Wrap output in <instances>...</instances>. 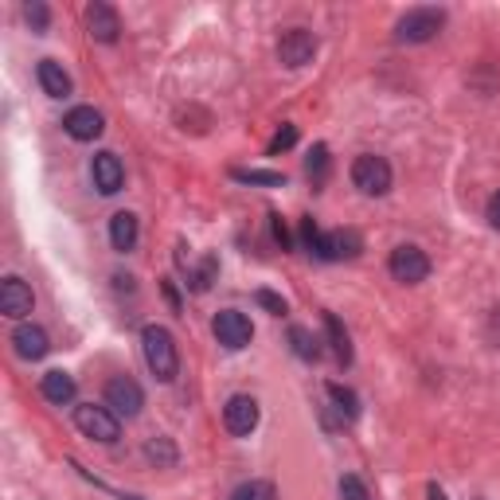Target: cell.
I'll use <instances>...</instances> for the list:
<instances>
[{
  "label": "cell",
  "instance_id": "obj_1",
  "mask_svg": "<svg viewBox=\"0 0 500 500\" xmlns=\"http://www.w3.org/2000/svg\"><path fill=\"white\" fill-rule=\"evenodd\" d=\"M141 348H145L149 372H153L160 383H173L176 372H181V356H176L173 333L160 328V325H145V333H141Z\"/></svg>",
  "mask_w": 500,
  "mask_h": 500
},
{
  "label": "cell",
  "instance_id": "obj_2",
  "mask_svg": "<svg viewBox=\"0 0 500 500\" xmlns=\"http://www.w3.org/2000/svg\"><path fill=\"white\" fill-rule=\"evenodd\" d=\"M74 427H79L87 438L94 442H118L121 438V422L118 414L110 407H94V403H82V407H74Z\"/></svg>",
  "mask_w": 500,
  "mask_h": 500
},
{
  "label": "cell",
  "instance_id": "obj_3",
  "mask_svg": "<svg viewBox=\"0 0 500 500\" xmlns=\"http://www.w3.org/2000/svg\"><path fill=\"white\" fill-rule=\"evenodd\" d=\"M442 24H446V12H442V8H411V12L395 24V35H399L403 43H427L442 32Z\"/></svg>",
  "mask_w": 500,
  "mask_h": 500
},
{
  "label": "cell",
  "instance_id": "obj_4",
  "mask_svg": "<svg viewBox=\"0 0 500 500\" xmlns=\"http://www.w3.org/2000/svg\"><path fill=\"white\" fill-rule=\"evenodd\" d=\"M352 184L364 196H387L391 192V165L375 153H364L352 160Z\"/></svg>",
  "mask_w": 500,
  "mask_h": 500
},
{
  "label": "cell",
  "instance_id": "obj_5",
  "mask_svg": "<svg viewBox=\"0 0 500 500\" xmlns=\"http://www.w3.org/2000/svg\"><path fill=\"white\" fill-rule=\"evenodd\" d=\"M317 55V35L305 32V27H289V32H281L278 40V59L286 63V67H305V63H313Z\"/></svg>",
  "mask_w": 500,
  "mask_h": 500
},
{
  "label": "cell",
  "instance_id": "obj_6",
  "mask_svg": "<svg viewBox=\"0 0 500 500\" xmlns=\"http://www.w3.org/2000/svg\"><path fill=\"white\" fill-rule=\"evenodd\" d=\"M387 270H391L395 281H407V286H414V281H422L430 273V258L419 247H395L391 258H387Z\"/></svg>",
  "mask_w": 500,
  "mask_h": 500
},
{
  "label": "cell",
  "instance_id": "obj_7",
  "mask_svg": "<svg viewBox=\"0 0 500 500\" xmlns=\"http://www.w3.org/2000/svg\"><path fill=\"white\" fill-rule=\"evenodd\" d=\"M215 336H219V344L223 348H231V352H239V348H247L250 344V336H254V328H250V320L239 313V309H223V313H215Z\"/></svg>",
  "mask_w": 500,
  "mask_h": 500
},
{
  "label": "cell",
  "instance_id": "obj_8",
  "mask_svg": "<svg viewBox=\"0 0 500 500\" xmlns=\"http://www.w3.org/2000/svg\"><path fill=\"white\" fill-rule=\"evenodd\" d=\"M106 407L114 414H126V419H134L145 407V395H141V387L129 380V375H118V380L106 383Z\"/></svg>",
  "mask_w": 500,
  "mask_h": 500
},
{
  "label": "cell",
  "instance_id": "obj_9",
  "mask_svg": "<svg viewBox=\"0 0 500 500\" xmlns=\"http://www.w3.org/2000/svg\"><path fill=\"white\" fill-rule=\"evenodd\" d=\"M32 305H35V297H32V289H27V281L8 273V278L0 281V313L12 317V320H24L32 313Z\"/></svg>",
  "mask_w": 500,
  "mask_h": 500
},
{
  "label": "cell",
  "instance_id": "obj_10",
  "mask_svg": "<svg viewBox=\"0 0 500 500\" xmlns=\"http://www.w3.org/2000/svg\"><path fill=\"white\" fill-rule=\"evenodd\" d=\"M223 422H227V430L235 438H247V434L258 427V403H254L250 395H231L227 407H223Z\"/></svg>",
  "mask_w": 500,
  "mask_h": 500
},
{
  "label": "cell",
  "instance_id": "obj_11",
  "mask_svg": "<svg viewBox=\"0 0 500 500\" xmlns=\"http://www.w3.org/2000/svg\"><path fill=\"white\" fill-rule=\"evenodd\" d=\"M87 27H90V35H94L98 43H114L118 35H121V16H118V8L106 4V0H94V4L87 8Z\"/></svg>",
  "mask_w": 500,
  "mask_h": 500
},
{
  "label": "cell",
  "instance_id": "obj_12",
  "mask_svg": "<svg viewBox=\"0 0 500 500\" xmlns=\"http://www.w3.org/2000/svg\"><path fill=\"white\" fill-rule=\"evenodd\" d=\"M90 173H94V188H98L102 196H114V192H121V184H126V168H121V160L114 153L94 157Z\"/></svg>",
  "mask_w": 500,
  "mask_h": 500
},
{
  "label": "cell",
  "instance_id": "obj_13",
  "mask_svg": "<svg viewBox=\"0 0 500 500\" xmlns=\"http://www.w3.org/2000/svg\"><path fill=\"white\" fill-rule=\"evenodd\" d=\"M63 129L74 137V141H94L102 137V129H106V121L94 106H74L67 118H63Z\"/></svg>",
  "mask_w": 500,
  "mask_h": 500
},
{
  "label": "cell",
  "instance_id": "obj_14",
  "mask_svg": "<svg viewBox=\"0 0 500 500\" xmlns=\"http://www.w3.org/2000/svg\"><path fill=\"white\" fill-rule=\"evenodd\" d=\"M12 344H16V356H20V360H43L47 348H51L40 325H20L12 333Z\"/></svg>",
  "mask_w": 500,
  "mask_h": 500
},
{
  "label": "cell",
  "instance_id": "obj_15",
  "mask_svg": "<svg viewBox=\"0 0 500 500\" xmlns=\"http://www.w3.org/2000/svg\"><path fill=\"white\" fill-rule=\"evenodd\" d=\"M35 79H40V87H43L47 98H67V94H71V74L63 71L55 59H40Z\"/></svg>",
  "mask_w": 500,
  "mask_h": 500
},
{
  "label": "cell",
  "instance_id": "obj_16",
  "mask_svg": "<svg viewBox=\"0 0 500 500\" xmlns=\"http://www.w3.org/2000/svg\"><path fill=\"white\" fill-rule=\"evenodd\" d=\"M360 250H364V242H360V235L356 231H333V235H325V250H320V258L341 262V258H356Z\"/></svg>",
  "mask_w": 500,
  "mask_h": 500
},
{
  "label": "cell",
  "instance_id": "obj_17",
  "mask_svg": "<svg viewBox=\"0 0 500 500\" xmlns=\"http://www.w3.org/2000/svg\"><path fill=\"white\" fill-rule=\"evenodd\" d=\"M110 242H114V250H134L137 247V215L134 212H118L114 219H110Z\"/></svg>",
  "mask_w": 500,
  "mask_h": 500
},
{
  "label": "cell",
  "instance_id": "obj_18",
  "mask_svg": "<svg viewBox=\"0 0 500 500\" xmlns=\"http://www.w3.org/2000/svg\"><path fill=\"white\" fill-rule=\"evenodd\" d=\"M43 399L55 403V407H63V403L74 399V380L67 372H47L43 375Z\"/></svg>",
  "mask_w": 500,
  "mask_h": 500
},
{
  "label": "cell",
  "instance_id": "obj_19",
  "mask_svg": "<svg viewBox=\"0 0 500 500\" xmlns=\"http://www.w3.org/2000/svg\"><path fill=\"white\" fill-rule=\"evenodd\" d=\"M325 328H328V344H333V356L336 364H352V344H348V333L341 328V320H336L333 313H325Z\"/></svg>",
  "mask_w": 500,
  "mask_h": 500
},
{
  "label": "cell",
  "instance_id": "obj_20",
  "mask_svg": "<svg viewBox=\"0 0 500 500\" xmlns=\"http://www.w3.org/2000/svg\"><path fill=\"white\" fill-rule=\"evenodd\" d=\"M325 391H328V399H333V407H336V414H341L344 422H352L356 414H360V399H356V391H348V387H341V383H328Z\"/></svg>",
  "mask_w": 500,
  "mask_h": 500
},
{
  "label": "cell",
  "instance_id": "obj_21",
  "mask_svg": "<svg viewBox=\"0 0 500 500\" xmlns=\"http://www.w3.org/2000/svg\"><path fill=\"white\" fill-rule=\"evenodd\" d=\"M289 344H294L297 360H320V341L309 333V328H301V325L289 328Z\"/></svg>",
  "mask_w": 500,
  "mask_h": 500
},
{
  "label": "cell",
  "instance_id": "obj_22",
  "mask_svg": "<svg viewBox=\"0 0 500 500\" xmlns=\"http://www.w3.org/2000/svg\"><path fill=\"white\" fill-rule=\"evenodd\" d=\"M328 168H333V160H328V149L325 145H313V153L305 157V173L313 184H325L328 181Z\"/></svg>",
  "mask_w": 500,
  "mask_h": 500
},
{
  "label": "cell",
  "instance_id": "obj_23",
  "mask_svg": "<svg viewBox=\"0 0 500 500\" xmlns=\"http://www.w3.org/2000/svg\"><path fill=\"white\" fill-rule=\"evenodd\" d=\"M235 181H242V184H266V188H281L286 184V176L281 173H262V168H235Z\"/></svg>",
  "mask_w": 500,
  "mask_h": 500
},
{
  "label": "cell",
  "instance_id": "obj_24",
  "mask_svg": "<svg viewBox=\"0 0 500 500\" xmlns=\"http://www.w3.org/2000/svg\"><path fill=\"white\" fill-rule=\"evenodd\" d=\"M231 500H273V485L270 481H247L231 493Z\"/></svg>",
  "mask_w": 500,
  "mask_h": 500
},
{
  "label": "cell",
  "instance_id": "obj_25",
  "mask_svg": "<svg viewBox=\"0 0 500 500\" xmlns=\"http://www.w3.org/2000/svg\"><path fill=\"white\" fill-rule=\"evenodd\" d=\"M301 247H305L313 258H320V250H325V235L313 219H301Z\"/></svg>",
  "mask_w": 500,
  "mask_h": 500
},
{
  "label": "cell",
  "instance_id": "obj_26",
  "mask_svg": "<svg viewBox=\"0 0 500 500\" xmlns=\"http://www.w3.org/2000/svg\"><path fill=\"white\" fill-rule=\"evenodd\" d=\"M341 500H372L367 496V488H364V481L360 477H341Z\"/></svg>",
  "mask_w": 500,
  "mask_h": 500
},
{
  "label": "cell",
  "instance_id": "obj_27",
  "mask_svg": "<svg viewBox=\"0 0 500 500\" xmlns=\"http://www.w3.org/2000/svg\"><path fill=\"white\" fill-rule=\"evenodd\" d=\"M27 24L35 27V32H47V20H51V12H47V4H40V0H32V4L24 8Z\"/></svg>",
  "mask_w": 500,
  "mask_h": 500
},
{
  "label": "cell",
  "instance_id": "obj_28",
  "mask_svg": "<svg viewBox=\"0 0 500 500\" xmlns=\"http://www.w3.org/2000/svg\"><path fill=\"white\" fill-rule=\"evenodd\" d=\"M297 141V126H281L278 134H273V141H270V153H281V149H289Z\"/></svg>",
  "mask_w": 500,
  "mask_h": 500
},
{
  "label": "cell",
  "instance_id": "obj_29",
  "mask_svg": "<svg viewBox=\"0 0 500 500\" xmlns=\"http://www.w3.org/2000/svg\"><path fill=\"white\" fill-rule=\"evenodd\" d=\"M254 301H258L262 309H270L273 317H281V313H286V301H281L278 294H270V289H258V294H254Z\"/></svg>",
  "mask_w": 500,
  "mask_h": 500
},
{
  "label": "cell",
  "instance_id": "obj_30",
  "mask_svg": "<svg viewBox=\"0 0 500 500\" xmlns=\"http://www.w3.org/2000/svg\"><path fill=\"white\" fill-rule=\"evenodd\" d=\"M212 278H215V258H207L204 266H200V273L192 278V289H200V294H204V289L212 286Z\"/></svg>",
  "mask_w": 500,
  "mask_h": 500
},
{
  "label": "cell",
  "instance_id": "obj_31",
  "mask_svg": "<svg viewBox=\"0 0 500 500\" xmlns=\"http://www.w3.org/2000/svg\"><path fill=\"white\" fill-rule=\"evenodd\" d=\"M145 454L153 458V461H157V458H160V461H173V458H176V450L168 446V442H149V446H145Z\"/></svg>",
  "mask_w": 500,
  "mask_h": 500
},
{
  "label": "cell",
  "instance_id": "obj_32",
  "mask_svg": "<svg viewBox=\"0 0 500 500\" xmlns=\"http://www.w3.org/2000/svg\"><path fill=\"white\" fill-rule=\"evenodd\" d=\"M488 223H493V227L500 231V192L493 196V200H488Z\"/></svg>",
  "mask_w": 500,
  "mask_h": 500
},
{
  "label": "cell",
  "instance_id": "obj_33",
  "mask_svg": "<svg viewBox=\"0 0 500 500\" xmlns=\"http://www.w3.org/2000/svg\"><path fill=\"white\" fill-rule=\"evenodd\" d=\"M273 219V239L281 242V247H289V235H286V227H281V215H270Z\"/></svg>",
  "mask_w": 500,
  "mask_h": 500
},
{
  "label": "cell",
  "instance_id": "obj_34",
  "mask_svg": "<svg viewBox=\"0 0 500 500\" xmlns=\"http://www.w3.org/2000/svg\"><path fill=\"white\" fill-rule=\"evenodd\" d=\"M427 500H450V496H446V493H442V488H438V485H430V488H427Z\"/></svg>",
  "mask_w": 500,
  "mask_h": 500
},
{
  "label": "cell",
  "instance_id": "obj_35",
  "mask_svg": "<svg viewBox=\"0 0 500 500\" xmlns=\"http://www.w3.org/2000/svg\"><path fill=\"white\" fill-rule=\"evenodd\" d=\"M126 500H141V496H126Z\"/></svg>",
  "mask_w": 500,
  "mask_h": 500
}]
</instances>
